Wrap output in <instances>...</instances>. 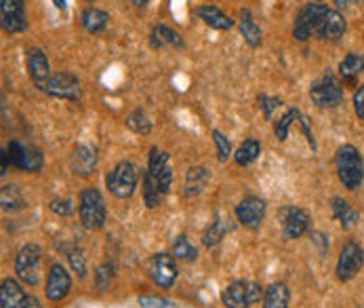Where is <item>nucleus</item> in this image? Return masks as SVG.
I'll return each instance as SVG.
<instances>
[{
    "instance_id": "nucleus-16",
    "label": "nucleus",
    "mask_w": 364,
    "mask_h": 308,
    "mask_svg": "<svg viewBox=\"0 0 364 308\" xmlns=\"http://www.w3.org/2000/svg\"><path fill=\"white\" fill-rule=\"evenodd\" d=\"M72 289V279L68 274V270L60 264H55L47 276V298L51 302H62Z\"/></svg>"
},
{
    "instance_id": "nucleus-29",
    "label": "nucleus",
    "mask_w": 364,
    "mask_h": 308,
    "mask_svg": "<svg viewBox=\"0 0 364 308\" xmlns=\"http://www.w3.org/2000/svg\"><path fill=\"white\" fill-rule=\"evenodd\" d=\"M259 154H261V144L257 142V139H246V142L236 150L234 158L240 167H246L250 163H255Z\"/></svg>"
},
{
    "instance_id": "nucleus-20",
    "label": "nucleus",
    "mask_w": 364,
    "mask_h": 308,
    "mask_svg": "<svg viewBox=\"0 0 364 308\" xmlns=\"http://www.w3.org/2000/svg\"><path fill=\"white\" fill-rule=\"evenodd\" d=\"M25 292L13 279H5L0 287V308H23L25 306Z\"/></svg>"
},
{
    "instance_id": "nucleus-32",
    "label": "nucleus",
    "mask_w": 364,
    "mask_h": 308,
    "mask_svg": "<svg viewBox=\"0 0 364 308\" xmlns=\"http://www.w3.org/2000/svg\"><path fill=\"white\" fill-rule=\"evenodd\" d=\"M301 115H299V110L297 108H293V110H289L287 115L280 119L278 123H276V137H278V142H285V139L289 137V127L293 125V121L295 119H299Z\"/></svg>"
},
{
    "instance_id": "nucleus-44",
    "label": "nucleus",
    "mask_w": 364,
    "mask_h": 308,
    "mask_svg": "<svg viewBox=\"0 0 364 308\" xmlns=\"http://www.w3.org/2000/svg\"><path fill=\"white\" fill-rule=\"evenodd\" d=\"M352 3H356V0H335V5H337V7H348Z\"/></svg>"
},
{
    "instance_id": "nucleus-12",
    "label": "nucleus",
    "mask_w": 364,
    "mask_h": 308,
    "mask_svg": "<svg viewBox=\"0 0 364 308\" xmlns=\"http://www.w3.org/2000/svg\"><path fill=\"white\" fill-rule=\"evenodd\" d=\"M364 266V251L358 243L354 241H348L341 249V256H339V262H337V276L339 281H350L354 279L360 268Z\"/></svg>"
},
{
    "instance_id": "nucleus-38",
    "label": "nucleus",
    "mask_w": 364,
    "mask_h": 308,
    "mask_svg": "<svg viewBox=\"0 0 364 308\" xmlns=\"http://www.w3.org/2000/svg\"><path fill=\"white\" fill-rule=\"evenodd\" d=\"M139 304H142L144 308H177L173 302L158 300V298H152V296H144V298H139Z\"/></svg>"
},
{
    "instance_id": "nucleus-28",
    "label": "nucleus",
    "mask_w": 364,
    "mask_h": 308,
    "mask_svg": "<svg viewBox=\"0 0 364 308\" xmlns=\"http://www.w3.org/2000/svg\"><path fill=\"white\" fill-rule=\"evenodd\" d=\"M362 70H364V58H362V55H358V53H350L348 58L339 64V74L348 82L356 80L358 74H362Z\"/></svg>"
},
{
    "instance_id": "nucleus-17",
    "label": "nucleus",
    "mask_w": 364,
    "mask_h": 308,
    "mask_svg": "<svg viewBox=\"0 0 364 308\" xmlns=\"http://www.w3.org/2000/svg\"><path fill=\"white\" fill-rule=\"evenodd\" d=\"M25 60H27V70H30V78L34 80V85L38 89H42L47 85V80L51 78V68H49V60L42 49H27L25 53Z\"/></svg>"
},
{
    "instance_id": "nucleus-25",
    "label": "nucleus",
    "mask_w": 364,
    "mask_h": 308,
    "mask_svg": "<svg viewBox=\"0 0 364 308\" xmlns=\"http://www.w3.org/2000/svg\"><path fill=\"white\" fill-rule=\"evenodd\" d=\"M291 292L285 283H272L263 292V308H289Z\"/></svg>"
},
{
    "instance_id": "nucleus-45",
    "label": "nucleus",
    "mask_w": 364,
    "mask_h": 308,
    "mask_svg": "<svg viewBox=\"0 0 364 308\" xmlns=\"http://www.w3.org/2000/svg\"><path fill=\"white\" fill-rule=\"evenodd\" d=\"M53 5L64 11V9H66V0H53Z\"/></svg>"
},
{
    "instance_id": "nucleus-1",
    "label": "nucleus",
    "mask_w": 364,
    "mask_h": 308,
    "mask_svg": "<svg viewBox=\"0 0 364 308\" xmlns=\"http://www.w3.org/2000/svg\"><path fill=\"white\" fill-rule=\"evenodd\" d=\"M173 182V171H171V163H169V154L152 148L150 150V158H148V171L144 178V201L150 209L158 207L166 192L171 188Z\"/></svg>"
},
{
    "instance_id": "nucleus-15",
    "label": "nucleus",
    "mask_w": 364,
    "mask_h": 308,
    "mask_svg": "<svg viewBox=\"0 0 364 308\" xmlns=\"http://www.w3.org/2000/svg\"><path fill=\"white\" fill-rule=\"evenodd\" d=\"M263 215H265V201L259 197H246L236 207V217L246 228H253V230L259 228Z\"/></svg>"
},
{
    "instance_id": "nucleus-6",
    "label": "nucleus",
    "mask_w": 364,
    "mask_h": 308,
    "mask_svg": "<svg viewBox=\"0 0 364 308\" xmlns=\"http://www.w3.org/2000/svg\"><path fill=\"white\" fill-rule=\"evenodd\" d=\"M261 285L250 283V281H234L230 283L221 294V300L228 308H248L250 304H255L261 300Z\"/></svg>"
},
{
    "instance_id": "nucleus-21",
    "label": "nucleus",
    "mask_w": 364,
    "mask_h": 308,
    "mask_svg": "<svg viewBox=\"0 0 364 308\" xmlns=\"http://www.w3.org/2000/svg\"><path fill=\"white\" fill-rule=\"evenodd\" d=\"M196 15H198L207 25L215 27V30H230V27L234 25V19L230 15H226L223 11H219L217 7L213 5H203L196 9Z\"/></svg>"
},
{
    "instance_id": "nucleus-5",
    "label": "nucleus",
    "mask_w": 364,
    "mask_h": 308,
    "mask_svg": "<svg viewBox=\"0 0 364 308\" xmlns=\"http://www.w3.org/2000/svg\"><path fill=\"white\" fill-rule=\"evenodd\" d=\"M40 262H42V251L38 245L21 247L19 256L15 260L17 276L27 285H38L40 283Z\"/></svg>"
},
{
    "instance_id": "nucleus-8",
    "label": "nucleus",
    "mask_w": 364,
    "mask_h": 308,
    "mask_svg": "<svg viewBox=\"0 0 364 308\" xmlns=\"http://www.w3.org/2000/svg\"><path fill=\"white\" fill-rule=\"evenodd\" d=\"M7 154H9V161L13 167L21 171H30V174H36L42 169L44 165V156L40 150L32 148V146H23L19 142H11L9 148H7Z\"/></svg>"
},
{
    "instance_id": "nucleus-34",
    "label": "nucleus",
    "mask_w": 364,
    "mask_h": 308,
    "mask_svg": "<svg viewBox=\"0 0 364 308\" xmlns=\"http://www.w3.org/2000/svg\"><path fill=\"white\" fill-rule=\"evenodd\" d=\"M223 235H226V224L223 222H213L211 226L207 228V233H205V237H203V243L207 245V247H213V245H217L221 239H223Z\"/></svg>"
},
{
    "instance_id": "nucleus-18",
    "label": "nucleus",
    "mask_w": 364,
    "mask_h": 308,
    "mask_svg": "<svg viewBox=\"0 0 364 308\" xmlns=\"http://www.w3.org/2000/svg\"><path fill=\"white\" fill-rule=\"evenodd\" d=\"M72 171L80 178H89L97 167V152L91 146H76L70 156Z\"/></svg>"
},
{
    "instance_id": "nucleus-11",
    "label": "nucleus",
    "mask_w": 364,
    "mask_h": 308,
    "mask_svg": "<svg viewBox=\"0 0 364 308\" xmlns=\"http://www.w3.org/2000/svg\"><path fill=\"white\" fill-rule=\"evenodd\" d=\"M310 95H312V102L318 108H335V106H339L341 99H343V89L333 76H324V78L314 82L312 89H310Z\"/></svg>"
},
{
    "instance_id": "nucleus-26",
    "label": "nucleus",
    "mask_w": 364,
    "mask_h": 308,
    "mask_svg": "<svg viewBox=\"0 0 364 308\" xmlns=\"http://www.w3.org/2000/svg\"><path fill=\"white\" fill-rule=\"evenodd\" d=\"M330 209H333L335 220L341 222V226H343V228H352L354 224L358 222V213H356V209H354L348 201H343V199H339V197H335V199H333Z\"/></svg>"
},
{
    "instance_id": "nucleus-35",
    "label": "nucleus",
    "mask_w": 364,
    "mask_h": 308,
    "mask_svg": "<svg viewBox=\"0 0 364 308\" xmlns=\"http://www.w3.org/2000/svg\"><path fill=\"white\" fill-rule=\"evenodd\" d=\"M213 142H215V146H217V152H219V161L221 163H226L230 156H232V146H230V142H228V137L223 135L221 131H217V129H213Z\"/></svg>"
},
{
    "instance_id": "nucleus-43",
    "label": "nucleus",
    "mask_w": 364,
    "mask_h": 308,
    "mask_svg": "<svg viewBox=\"0 0 364 308\" xmlns=\"http://www.w3.org/2000/svg\"><path fill=\"white\" fill-rule=\"evenodd\" d=\"M23 308H42L40 304H38V300L36 298H30L27 296V300H25V306Z\"/></svg>"
},
{
    "instance_id": "nucleus-37",
    "label": "nucleus",
    "mask_w": 364,
    "mask_h": 308,
    "mask_svg": "<svg viewBox=\"0 0 364 308\" xmlns=\"http://www.w3.org/2000/svg\"><path fill=\"white\" fill-rule=\"evenodd\" d=\"M112 274H114V266L112 264H101L95 272V283L99 289H105L109 287V281H112Z\"/></svg>"
},
{
    "instance_id": "nucleus-31",
    "label": "nucleus",
    "mask_w": 364,
    "mask_h": 308,
    "mask_svg": "<svg viewBox=\"0 0 364 308\" xmlns=\"http://www.w3.org/2000/svg\"><path fill=\"white\" fill-rule=\"evenodd\" d=\"M127 127H129L131 131L139 133V135H148V133L152 131V123L148 121V117H146L144 110H135L133 115L127 119Z\"/></svg>"
},
{
    "instance_id": "nucleus-30",
    "label": "nucleus",
    "mask_w": 364,
    "mask_h": 308,
    "mask_svg": "<svg viewBox=\"0 0 364 308\" xmlns=\"http://www.w3.org/2000/svg\"><path fill=\"white\" fill-rule=\"evenodd\" d=\"M23 207V194L17 186L9 184L3 186V209L5 211H17Z\"/></svg>"
},
{
    "instance_id": "nucleus-24",
    "label": "nucleus",
    "mask_w": 364,
    "mask_h": 308,
    "mask_svg": "<svg viewBox=\"0 0 364 308\" xmlns=\"http://www.w3.org/2000/svg\"><path fill=\"white\" fill-rule=\"evenodd\" d=\"M80 21H82V27H85L87 32H91V34H99V32H103L105 27H107L109 15H107L105 11H101V9L91 7V9H85V11H82Z\"/></svg>"
},
{
    "instance_id": "nucleus-22",
    "label": "nucleus",
    "mask_w": 364,
    "mask_h": 308,
    "mask_svg": "<svg viewBox=\"0 0 364 308\" xmlns=\"http://www.w3.org/2000/svg\"><path fill=\"white\" fill-rule=\"evenodd\" d=\"M150 43L154 49H166V47H173V49H181L183 40L177 32H173L169 25H154L152 27V34H150Z\"/></svg>"
},
{
    "instance_id": "nucleus-47",
    "label": "nucleus",
    "mask_w": 364,
    "mask_h": 308,
    "mask_svg": "<svg viewBox=\"0 0 364 308\" xmlns=\"http://www.w3.org/2000/svg\"><path fill=\"white\" fill-rule=\"evenodd\" d=\"M87 3H93V0H87Z\"/></svg>"
},
{
    "instance_id": "nucleus-7",
    "label": "nucleus",
    "mask_w": 364,
    "mask_h": 308,
    "mask_svg": "<svg viewBox=\"0 0 364 308\" xmlns=\"http://www.w3.org/2000/svg\"><path fill=\"white\" fill-rule=\"evenodd\" d=\"M148 274L152 276V281L162 287L169 289L173 287L175 279H177V264H175V256L171 254H156L152 256V260L148 262Z\"/></svg>"
},
{
    "instance_id": "nucleus-39",
    "label": "nucleus",
    "mask_w": 364,
    "mask_h": 308,
    "mask_svg": "<svg viewBox=\"0 0 364 308\" xmlns=\"http://www.w3.org/2000/svg\"><path fill=\"white\" fill-rule=\"evenodd\" d=\"M259 104H261V108H263V115H265V119H272V112H274V108H278L280 102L278 97H268V95H261L259 97Z\"/></svg>"
},
{
    "instance_id": "nucleus-9",
    "label": "nucleus",
    "mask_w": 364,
    "mask_h": 308,
    "mask_svg": "<svg viewBox=\"0 0 364 308\" xmlns=\"http://www.w3.org/2000/svg\"><path fill=\"white\" fill-rule=\"evenodd\" d=\"M326 11H328V9H326L324 5H318V3L303 7V9L297 13L295 27H293V36H295L297 40H301V43L310 38V36L318 30V23H320V19L324 17Z\"/></svg>"
},
{
    "instance_id": "nucleus-40",
    "label": "nucleus",
    "mask_w": 364,
    "mask_h": 308,
    "mask_svg": "<svg viewBox=\"0 0 364 308\" xmlns=\"http://www.w3.org/2000/svg\"><path fill=\"white\" fill-rule=\"evenodd\" d=\"M354 110L358 119H364V85H360L354 93Z\"/></svg>"
},
{
    "instance_id": "nucleus-27",
    "label": "nucleus",
    "mask_w": 364,
    "mask_h": 308,
    "mask_svg": "<svg viewBox=\"0 0 364 308\" xmlns=\"http://www.w3.org/2000/svg\"><path fill=\"white\" fill-rule=\"evenodd\" d=\"M240 34L242 38L250 45V47H259L261 45V27L253 21V15L250 11H242V19H240Z\"/></svg>"
},
{
    "instance_id": "nucleus-48",
    "label": "nucleus",
    "mask_w": 364,
    "mask_h": 308,
    "mask_svg": "<svg viewBox=\"0 0 364 308\" xmlns=\"http://www.w3.org/2000/svg\"><path fill=\"white\" fill-rule=\"evenodd\" d=\"M318 3H320V0H318Z\"/></svg>"
},
{
    "instance_id": "nucleus-41",
    "label": "nucleus",
    "mask_w": 364,
    "mask_h": 308,
    "mask_svg": "<svg viewBox=\"0 0 364 308\" xmlns=\"http://www.w3.org/2000/svg\"><path fill=\"white\" fill-rule=\"evenodd\" d=\"M51 209L55 213H60V215H70L74 211V207H72V203L68 199H64V201H51Z\"/></svg>"
},
{
    "instance_id": "nucleus-2",
    "label": "nucleus",
    "mask_w": 364,
    "mask_h": 308,
    "mask_svg": "<svg viewBox=\"0 0 364 308\" xmlns=\"http://www.w3.org/2000/svg\"><path fill=\"white\" fill-rule=\"evenodd\" d=\"M335 165H337V176L341 180V184L348 190H356L362 184L364 178V163L360 152L354 146H341L337 150V156H335Z\"/></svg>"
},
{
    "instance_id": "nucleus-19",
    "label": "nucleus",
    "mask_w": 364,
    "mask_h": 308,
    "mask_svg": "<svg viewBox=\"0 0 364 308\" xmlns=\"http://www.w3.org/2000/svg\"><path fill=\"white\" fill-rule=\"evenodd\" d=\"M316 34L320 38H324V40H339L346 34V19H343V15L328 9L324 13V17L320 19V23H318Z\"/></svg>"
},
{
    "instance_id": "nucleus-10",
    "label": "nucleus",
    "mask_w": 364,
    "mask_h": 308,
    "mask_svg": "<svg viewBox=\"0 0 364 308\" xmlns=\"http://www.w3.org/2000/svg\"><path fill=\"white\" fill-rule=\"evenodd\" d=\"M44 93H49L51 97H62V99H78L82 93L80 80L70 74V72H57L51 74V78L47 80V85L42 87Z\"/></svg>"
},
{
    "instance_id": "nucleus-33",
    "label": "nucleus",
    "mask_w": 364,
    "mask_h": 308,
    "mask_svg": "<svg viewBox=\"0 0 364 308\" xmlns=\"http://www.w3.org/2000/svg\"><path fill=\"white\" fill-rule=\"evenodd\" d=\"M173 256L177 260H196V256H198V251H196L190 241L185 237H179L175 243H173Z\"/></svg>"
},
{
    "instance_id": "nucleus-14",
    "label": "nucleus",
    "mask_w": 364,
    "mask_h": 308,
    "mask_svg": "<svg viewBox=\"0 0 364 308\" xmlns=\"http://www.w3.org/2000/svg\"><path fill=\"white\" fill-rule=\"evenodd\" d=\"M280 222H283V233L287 239H299L310 228V215L299 207L280 209Z\"/></svg>"
},
{
    "instance_id": "nucleus-46",
    "label": "nucleus",
    "mask_w": 364,
    "mask_h": 308,
    "mask_svg": "<svg viewBox=\"0 0 364 308\" xmlns=\"http://www.w3.org/2000/svg\"><path fill=\"white\" fill-rule=\"evenodd\" d=\"M131 3H133L135 7H146V5L150 3V0H131Z\"/></svg>"
},
{
    "instance_id": "nucleus-13",
    "label": "nucleus",
    "mask_w": 364,
    "mask_h": 308,
    "mask_svg": "<svg viewBox=\"0 0 364 308\" xmlns=\"http://www.w3.org/2000/svg\"><path fill=\"white\" fill-rule=\"evenodd\" d=\"M0 19L3 27L11 34L25 32L27 27V15H25V3L23 0H3L0 3Z\"/></svg>"
},
{
    "instance_id": "nucleus-42",
    "label": "nucleus",
    "mask_w": 364,
    "mask_h": 308,
    "mask_svg": "<svg viewBox=\"0 0 364 308\" xmlns=\"http://www.w3.org/2000/svg\"><path fill=\"white\" fill-rule=\"evenodd\" d=\"M301 127H303V133H305V137H307V142H310V146H312V148H316L314 135H312L310 127H307V119H303V117H301Z\"/></svg>"
},
{
    "instance_id": "nucleus-4",
    "label": "nucleus",
    "mask_w": 364,
    "mask_h": 308,
    "mask_svg": "<svg viewBox=\"0 0 364 308\" xmlns=\"http://www.w3.org/2000/svg\"><path fill=\"white\" fill-rule=\"evenodd\" d=\"M137 182H139V174H137V167L131 161H120L105 178V184H107L109 192L118 199L133 197Z\"/></svg>"
},
{
    "instance_id": "nucleus-36",
    "label": "nucleus",
    "mask_w": 364,
    "mask_h": 308,
    "mask_svg": "<svg viewBox=\"0 0 364 308\" xmlns=\"http://www.w3.org/2000/svg\"><path fill=\"white\" fill-rule=\"evenodd\" d=\"M68 258H70L72 268L78 272V276L85 279L87 276V264H85V256H82V251L80 249H70L68 251Z\"/></svg>"
},
{
    "instance_id": "nucleus-3",
    "label": "nucleus",
    "mask_w": 364,
    "mask_h": 308,
    "mask_svg": "<svg viewBox=\"0 0 364 308\" xmlns=\"http://www.w3.org/2000/svg\"><path fill=\"white\" fill-rule=\"evenodd\" d=\"M80 222L87 230H99L105 224V201L97 188H87L78 197Z\"/></svg>"
},
{
    "instance_id": "nucleus-23",
    "label": "nucleus",
    "mask_w": 364,
    "mask_h": 308,
    "mask_svg": "<svg viewBox=\"0 0 364 308\" xmlns=\"http://www.w3.org/2000/svg\"><path fill=\"white\" fill-rule=\"evenodd\" d=\"M211 180V174L205 169V167H192L185 176V197L192 199V197H198V194L207 188Z\"/></svg>"
}]
</instances>
